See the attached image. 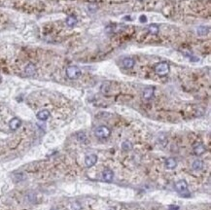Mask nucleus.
I'll list each match as a JSON object with an SVG mask.
<instances>
[{
	"label": "nucleus",
	"instance_id": "nucleus-12",
	"mask_svg": "<svg viewBox=\"0 0 211 210\" xmlns=\"http://www.w3.org/2000/svg\"><path fill=\"white\" fill-rule=\"evenodd\" d=\"M36 117H37L38 120H40V121H46L50 118V112L48 110H41V111L37 113Z\"/></svg>",
	"mask_w": 211,
	"mask_h": 210
},
{
	"label": "nucleus",
	"instance_id": "nucleus-6",
	"mask_svg": "<svg viewBox=\"0 0 211 210\" xmlns=\"http://www.w3.org/2000/svg\"><path fill=\"white\" fill-rule=\"evenodd\" d=\"M21 126V121L19 118H13L12 120L9 122V128L12 131H17Z\"/></svg>",
	"mask_w": 211,
	"mask_h": 210
},
{
	"label": "nucleus",
	"instance_id": "nucleus-17",
	"mask_svg": "<svg viewBox=\"0 0 211 210\" xmlns=\"http://www.w3.org/2000/svg\"><path fill=\"white\" fill-rule=\"evenodd\" d=\"M148 31L151 33L152 35H157L160 31L159 26H158V24H155V23L150 24V26H148Z\"/></svg>",
	"mask_w": 211,
	"mask_h": 210
},
{
	"label": "nucleus",
	"instance_id": "nucleus-9",
	"mask_svg": "<svg viewBox=\"0 0 211 210\" xmlns=\"http://www.w3.org/2000/svg\"><path fill=\"white\" fill-rule=\"evenodd\" d=\"M24 73H26V75H27V76L35 75V73H36L35 65L33 64V63H29V64H27L26 66V68H24Z\"/></svg>",
	"mask_w": 211,
	"mask_h": 210
},
{
	"label": "nucleus",
	"instance_id": "nucleus-21",
	"mask_svg": "<svg viewBox=\"0 0 211 210\" xmlns=\"http://www.w3.org/2000/svg\"><path fill=\"white\" fill-rule=\"evenodd\" d=\"M169 209H170V210H178L179 207L178 206H174V205H170V206H169Z\"/></svg>",
	"mask_w": 211,
	"mask_h": 210
},
{
	"label": "nucleus",
	"instance_id": "nucleus-8",
	"mask_svg": "<svg viewBox=\"0 0 211 210\" xmlns=\"http://www.w3.org/2000/svg\"><path fill=\"white\" fill-rule=\"evenodd\" d=\"M102 180L106 181V182H111L114 178V172L110 169H105L102 172Z\"/></svg>",
	"mask_w": 211,
	"mask_h": 210
},
{
	"label": "nucleus",
	"instance_id": "nucleus-10",
	"mask_svg": "<svg viewBox=\"0 0 211 210\" xmlns=\"http://www.w3.org/2000/svg\"><path fill=\"white\" fill-rule=\"evenodd\" d=\"M205 151H206V149H205V146L203 144H201V143H199V144H196L195 147H194V153L196 156H201L203 153H205Z\"/></svg>",
	"mask_w": 211,
	"mask_h": 210
},
{
	"label": "nucleus",
	"instance_id": "nucleus-7",
	"mask_svg": "<svg viewBox=\"0 0 211 210\" xmlns=\"http://www.w3.org/2000/svg\"><path fill=\"white\" fill-rule=\"evenodd\" d=\"M154 92H155V89L153 87H148V88H146V89H144V90H143L144 99L150 100V99L154 96Z\"/></svg>",
	"mask_w": 211,
	"mask_h": 210
},
{
	"label": "nucleus",
	"instance_id": "nucleus-14",
	"mask_svg": "<svg viewBox=\"0 0 211 210\" xmlns=\"http://www.w3.org/2000/svg\"><path fill=\"white\" fill-rule=\"evenodd\" d=\"M192 167H193V169L196 170V171L201 170L202 168H203V162L201 161V160H196V161L193 162Z\"/></svg>",
	"mask_w": 211,
	"mask_h": 210
},
{
	"label": "nucleus",
	"instance_id": "nucleus-4",
	"mask_svg": "<svg viewBox=\"0 0 211 210\" xmlns=\"http://www.w3.org/2000/svg\"><path fill=\"white\" fill-rule=\"evenodd\" d=\"M94 134H95V136L98 138H107L110 136L111 131L107 128V126H98V128H95Z\"/></svg>",
	"mask_w": 211,
	"mask_h": 210
},
{
	"label": "nucleus",
	"instance_id": "nucleus-13",
	"mask_svg": "<svg viewBox=\"0 0 211 210\" xmlns=\"http://www.w3.org/2000/svg\"><path fill=\"white\" fill-rule=\"evenodd\" d=\"M123 66L127 69H130L134 66V59L131 57H126L123 59Z\"/></svg>",
	"mask_w": 211,
	"mask_h": 210
},
{
	"label": "nucleus",
	"instance_id": "nucleus-5",
	"mask_svg": "<svg viewBox=\"0 0 211 210\" xmlns=\"http://www.w3.org/2000/svg\"><path fill=\"white\" fill-rule=\"evenodd\" d=\"M96 162H98V156L94 154L87 155L85 158V164L88 167L93 166V165L96 164Z\"/></svg>",
	"mask_w": 211,
	"mask_h": 210
},
{
	"label": "nucleus",
	"instance_id": "nucleus-19",
	"mask_svg": "<svg viewBox=\"0 0 211 210\" xmlns=\"http://www.w3.org/2000/svg\"><path fill=\"white\" fill-rule=\"evenodd\" d=\"M77 139L80 142H85L87 140V136H86L85 132H79V133H77Z\"/></svg>",
	"mask_w": 211,
	"mask_h": 210
},
{
	"label": "nucleus",
	"instance_id": "nucleus-18",
	"mask_svg": "<svg viewBox=\"0 0 211 210\" xmlns=\"http://www.w3.org/2000/svg\"><path fill=\"white\" fill-rule=\"evenodd\" d=\"M133 148L132 146V143L129 142V141H124L122 143V149H123L124 151H130L131 149Z\"/></svg>",
	"mask_w": 211,
	"mask_h": 210
},
{
	"label": "nucleus",
	"instance_id": "nucleus-20",
	"mask_svg": "<svg viewBox=\"0 0 211 210\" xmlns=\"http://www.w3.org/2000/svg\"><path fill=\"white\" fill-rule=\"evenodd\" d=\"M139 21H140V23H145L146 21H147V17H146V16H144V15H141V16L139 17Z\"/></svg>",
	"mask_w": 211,
	"mask_h": 210
},
{
	"label": "nucleus",
	"instance_id": "nucleus-23",
	"mask_svg": "<svg viewBox=\"0 0 211 210\" xmlns=\"http://www.w3.org/2000/svg\"><path fill=\"white\" fill-rule=\"evenodd\" d=\"M139 1H143V0H139Z\"/></svg>",
	"mask_w": 211,
	"mask_h": 210
},
{
	"label": "nucleus",
	"instance_id": "nucleus-16",
	"mask_svg": "<svg viewBox=\"0 0 211 210\" xmlns=\"http://www.w3.org/2000/svg\"><path fill=\"white\" fill-rule=\"evenodd\" d=\"M208 32H209V28H208L207 26H199L198 29H196V33L199 35V36H205V35L208 34Z\"/></svg>",
	"mask_w": 211,
	"mask_h": 210
},
{
	"label": "nucleus",
	"instance_id": "nucleus-2",
	"mask_svg": "<svg viewBox=\"0 0 211 210\" xmlns=\"http://www.w3.org/2000/svg\"><path fill=\"white\" fill-rule=\"evenodd\" d=\"M155 72L159 76H165L169 72V64L167 62H160L154 68Z\"/></svg>",
	"mask_w": 211,
	"mask_h": 210
},
{
	"label": "nucleus",
	"instance_id": "nucleus-3",
	"mask_svg": "<svg viewBox=\"0 0 211 210\" xmlns=\"http://www.w3.org/2000/svg\"><path fill=\"white\" fill-rule=\"evenodd\" d=\"M81 73L82 72L80 68L77 67V66H69V67L66 68V76L71 80L78 79L81 76Z\"/></svg>",
	"mask_w": 211,
	"mask_h": 210
},
{
	"label": "nucleus",
	"instance_id": "nucleus-1",
	"mask_svg": "<svg viewBox=\"0 0 211 210\" xmlns=\"http://www.w3.org/2000/svg\"><path fill=\"white\" fill-rule=\"evenodd\" d=\"M176 192L182 197H190V193L188 191V184L185 180H179L177 181L174 185Z\"/></svg>",
	"mask_w": 211,
	"mask_h": 210
},
{
	"label": "nucleus",
	"instance_id": "nucleus-22",
	"mask_svg": "<svg viewBox=\"0 0 211 210\" xmlns=\"http://www.w3.org/2000/svg\"><path fill=\"white\" fill-rule=\"evenodd\" d=\"M90 1H91V2H93V1H95V0H90Z\"/></svg>",
	"mask_w": 211,
	"mask_h": 210
},
{
	"label": "nucleus",
	"instance_id": "nucleus-15",
	"mask_svg": "<svg viewBox=\"0 0 211 210\" xmlns=\"http://www.w3.org/2000/svg\"><path fill=\"white\" fill-rule=\"evenodd\" d=\"M77 19H76V17H74V16H69L66 18V20H65V23L67 24V26L69 27H73L74 26H76L77 24Z\"/></svg>",
	"mask_w": 211,
	"mask_h": 210
},
{
	"label": "nucleus",
	"instance_id": "nucleus-11",
	"mask_svg": "<svg viewBox=\"0 0 211 210\" xmlns=\"http://www.w3.org/2000/svg\"><path fill=\"white\" fill-rule=\"evenodd\" d=\"M177 166V161L174 158H168L165 161V167L167 169H174Z\"/></svg>",
	"mask_w": 211,
	"mask_h": 210
}]
</instances>
